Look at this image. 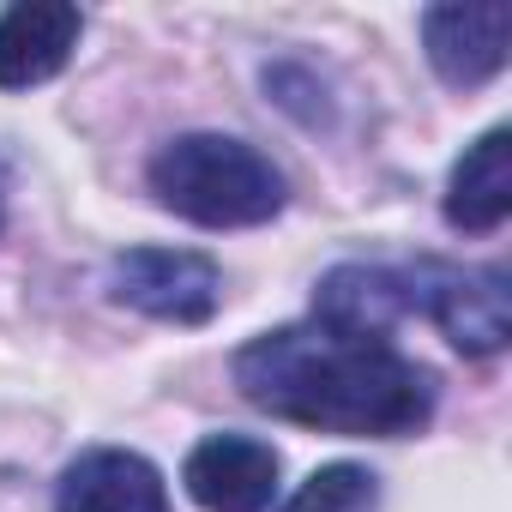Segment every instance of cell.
<instances>
[{
  "label": "cell",
  "mask_w": 512,
  "mask_h": 512,
  "mask_svg": "<svg viewBox=\"0 0 512 512\" xmlns=\"http://www.w3.org/2000/svg\"><path fill=\"white\" fill-rule=\"evenodd\" d=\"M235 386L253 410L320 434L404 440L434 416V374L386 338H338L326 326H278L235 350Z\"/></svg>",
  "instance_id": "6da1fadb"
},
{
  "label": "cell",
  "mask_w": 512,
  "mask_h": 512,
  "mask_svg": "<svg viewBox=\"0 0 512 512\" xmlns=\"http://www.w3.org/2000/svg\"><path fill=\"white\" fill-rule=\"evenodd\" d=\"M151 193L199 229H247L284 211V175L266 151L223 133L169 139L151 157Z\"/></svg>",
  "instance_id": "7a4b0ae2"
},
{
  "label": "cell",
  "mask_w": 512,
  "mask_h": 512,
  "mask_svg": "<svg viewBox=\"0 0 512 512\" xmlns=\"http://www.w3.org/2000/svg\"><path fill=\"white\" fill-rule=\"evenodd\" d=\"M410 290V308H422L464 356H494L512 338V290L500 266H452V260H416L398 272Z\"/></svg>",
  "instance_id": "3957f363"
},
{
  "label": "cell",
  "mask_w": 512,
  "mask_h": 512,
  "mask_svg": "<svg viewBox=\"0 0 512 512\" xmlns=\"http://www.w3.org/2000/svg\"><path fill=\"white\" fill-rule=\"evenodd\" d=\"M109 296L175 326H205L223 302V272L187 247H127L109 266Z\"/></svg>",
  "instance_id": "277c9868"
},
{
  "label": "cell",
  "mask_w": 512,
  "mask_h": 512,
  "mask_svg": "<svg viewBox=\"0 0 512 512\" xmlns=\"http://www.w3.org/2000/svg\"><path fill=\"white\" fill-rule=\"evenodd\" d=\"M181 482L205 512H266L278 494V452L253 434H211L187 452Z\"/></svg>",
  "instance_id": "5b68a950"
},
{
  "label": "cell",
  "mask_w": 512,
  "mask_h": 512,
  "mask_svg": "<svg viewBox=\"0 0 512 512\" xmlns=\"http://www.w3.org/2000/svg\"><path fill=\"white\" fill-rule=\"evenodd\" d=\"M506 31H512V13L500 7V0H476V7H428L422 13L428 61L458 91L488 85L506 67Z\"/></svg>",
  "instance_id": "8992f818"
},
{
  "label": "cell",
  "mask_w": 512,
  "mask_h": 512,
  "mask_svg": "<svg viewBox=\"0 0 512 512\" xmlns=\"http://www.w3.org/2000/svg\"><path fill=\"white\" fill-rule=\"evenodd\" d=\"M79 7L67 0H19V7L0 13V91H31L49 85L73 49H79Z\"/></svg>",
  "instance_id": "52a82bcc"
},
{
  "label": "cell",
  "mask_w": 512,
  "mask_h": 512,
  "mask_svg": "<svg viewBox=\"0 0 512 512\" xmlns=\"http://www.w3.org/2000/svg\"><path fill=\"white\" fill-rule=\"evenodd\" d=\"M55 512H169V488L151 458L97 446L67 464L55 488Z\"/></svg>",
  "instance_id": "ba28073f"
},
{
  "label": "cell",
  "mask_w": 512,
  "mask_h": 512,
  "mask_svg": "<svg viewBox=\"0 0 512 512\" xmlns=\"http://www.w3.org/2000/svg\"><path fill=\"white\" fill-rule=\"evenodd\" d=\"M410 314V290L392 266H332L314 290V326L338 338H386Z\"/></svg>",
  "instance_id": "9c48e42d"
},
{
  "label": "cell",
  "mask_w": 512,
  "mask_h": 512,
  "mask_svg": "<svg viewBox=\"0 0 512 512\" xmlns=\"http://www.w3.org/2000/svg\"><path fill=\"white\" fill-rule=\"evenodd\" d=\"M512 211V133L488 127L446 181V223L464 235H494Z\"/></svg>",
  "instance_id": "30bf717a"
},
{
  "label": "cell",
  "mask_w": 512,
  "mask_h": 512,
  "mask_svg": "<svg viewBox=\"0 0 512 512\" xmlns=\"http://www.w3.org/2000/svg\"><path fill=\"white\" fill-rule=\"evenodd\" d=\"M380 506V476L362 464H326L314 470L278 512H374Z\"/></svg>",
  "instance_id": "8fae6325"
}]
</instances>
